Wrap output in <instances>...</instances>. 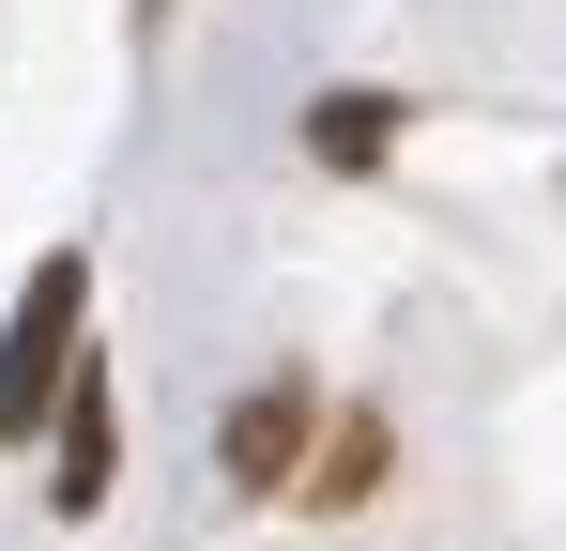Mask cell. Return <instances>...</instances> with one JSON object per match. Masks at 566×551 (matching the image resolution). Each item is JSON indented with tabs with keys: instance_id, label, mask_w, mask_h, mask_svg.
<instances>
[{
	"instance_id": "obj_3",
	"label": "cell",
	"mask_w": 566,
	"mask_h": 551,
	"mask_svg": "<svg viewBox=\"0 0 566 551\" xmlns=\"http://www.w3.org/2000/svg\"><path fill=\"white\" fill-rule=\"evenodd\" d=\"M214 459H230L245 490H306V383H245L230 429H214Z\"/></svg>"
},
{
	"instance_id": "obj_2",
	"label": "cell",
	"mask_w": 566,
	"mask_h": 551,
	"mask_svg": "<svg viewBox=\"0 0 566 551\" xmlns=\"http://www.w3.org/2000/svg\"><path fill=\"white\" fill-rule=\"evenodd\" d=\"M46 445H62V475H46V506H62V521H93V506H107V475H123V414H107V367H93V353H77V383H62Z\"/></svg>"
},
{
	"instance_id": "obj_5",
	"label": "cell",
	"mask_w": 566,
	"mask_h": 551,
	"mask_svg": "<svg viewBox=\"0 0 566 551\" xmlns=\"http://www.w3.org/2000/svg\"><path fill=\"white\" fill-rule=\"evenodd\" d=\"M368 475H382V429H368V414H353L337 445L306 459V506H368Z\"/></svg>"
},
{
	"instance_id": "obj_1",
	"label": "cell",
	"mask_w": 566,
	"mask_h": 551,
	"mask_svg": "<svg viewBox=\"0 0 566 551\" xmlns=\"http://www.w3.org/2000/svg\"><path fill=\"white\" fill-rule=\"evenodd\" d=\"M77 353H93V261H77V246H46L31 291H15V322H0V445H31V429L62 414Z\"/></svg>"
},
{
	"instance_id": "obj_4",
	"label": "cell",
	"mask_w": 566,
	"mask_h": 551,
	"mask_svg": "<svg viewBox=\"0 0 566 551\" xmlns=\"http://www.w3.org/2000/svg\"><path fill=\"white\" fill-rule=\"evenodd\" d=\"M306 154H322V169H382V154H398V92H322V107H306Z\"/></svg>"
}]
</instances>
